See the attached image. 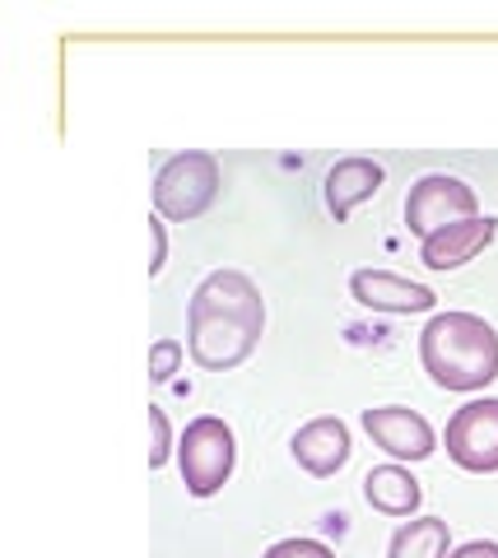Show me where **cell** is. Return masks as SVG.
<instances>
[{"label":"cell","mask_w":498,"mask_h":558,"mask_svg":"<svg viewBox=\"0 0 498 558\" xmlns=\"http://www.w3.org/2000/svg\"><path fill=\"white\" fill-rule=\"evenodd\" d=\"M219 196V159L205 149H186V154H173L159 178H154V209L159 219H196L205 209L215 205Z\"/></svg>","instance_id":"3"},{"label":"cell","mask_w":498,"mask_h":558,"mask_svg":"<svg viewBox=\"0 0 498 558\" xmlns=\"http://www.w3.org/2000/svg\"><path fill=\"white\" fill-rule=\"evenodd\" d=\"M266 558H336V554L326 549L321 539H303V535H294V539H280V545H270Z\"/></svg>","instance_id":"17"},{"label":"cell","mask_w":498,"mask_h":558,"mask_svg":"<svg viewBox=\"0 0 498 558\" xmlns=\"http://www.w3.org/2000/svg\"><path fill=\"white\" fill-rule=\"evenodd\" d=\"M149 238H154L149 275H159V270H163V260H168V233H163V219H159V215H154V219H149Z\"/></svg>","instance_id":"18"},{"label":"cell","mask_w":498,"mask_h":558,"mask_svg":"<svg viewBox=\"0 0 498 558\" xmlns=\"http://www.w3.org/2000/svg\"><path fill=\"white\" fill-rule=\"evenodd\" d=\"M186 312H219V317H238V322L266 326L262 289H256L243 270H215V275H205L201 284H196L192 307H186Z\"/></svg>","instance_id":"8"},{"label":"cell","mask_w":498,"mask_h":558,"mask_svg":"<svg viewBox=\"0 0 498 558\" xmlns=\"http://www.w3.org/2000/svg\"><path fill=\"white\" fill-rule=\"evenodd\" d=\"M448 558H498V545L494 539H466V545H457Z\"/></svg>","instance_id":"19"},{"label":"cell","mask_w":498,"mask_h":558,"mask_svg":"<svg viewBox=\"0 0 498 558\" xmlns=\"http://www.w3.org/2000/svg\"><path fill=\"white\" fill-rule=\"evenodd\" d=\"M448 457L475 475L498 470V396L466 400L448 418Z\"/></svg>","instance_id":"6"},{"label":"cell","mask_w":498,"mask_h":558,"mask_svg":"<svg viewBox=\"0 0 498 558\" xmlns=\"http://www.w3.org/2000/svg\"><path fill=\"white\" fill-rule=\"evenodd\" d=\"M149 428H154V447H149V465L159 470L168 461V451H173V428H168V414L159 405H149Z\"/></svg>","instance_id":"16"},{"label":"cell","mask_w":498,"mask_h":558,"mask_svg":"<svg viewBox=\"0 0 498 558\" xmlns=\"http://www.w3.org/2000/svg\"><path fill=\"white\" fill-rule=\"evenodd\" d=\"M294 461L307 470V475H336L340 465L350 461V428H345V418H336V414H321L313 418V424H303L294 433Z\"/></svg>","instance_id":"11"},{"label":"cell","mask_w":498,"mask_h":558,"mask_svg":"<svg viewBox=\"0 0 498 558\" xmlns=\"http://www.w3.org/2000/svg\"><path fill=\"white\" fill-rule=\"evenodd\" d=\"M350 293L373 312H428L438 303V293L428 284H415V279L391 275V270H354Z\"/></svg>","instance_id":"10"},{"label":"cell","mask_w":498,"mask_h":558,"mask_svg":"<svg viewBox=\"0 0 498 558\" xmlns=\"http://www.w3.org/2000/svg\"><path fill=\"white\" fill-rule=\"evenodd\" d=\"M420 363L442 391H485L498 377V330L475 312H434L420 330Z\"/></svg>","instance_id":"1"},{"label":"cell","mask_w":498,"mask_h":558,"mask_svg":"<svg viewBox=\"0 0 498 558\" xmlns=\"http://www.w3.org/2000/svg\"><path fill=\"white\" fill-rule=\"evenodd\" d=\"M186 322H192V330H186V344H192V359L201 363V368H238L256 340H262L266 326L256 322H238V317H219V312H186Z\"/></svg>","instance_id":"5"},{"label":"cell","mask_w":498,"mask_h":558,"mask_svg":"<svg viewBox=\"0 0 498 558\" xmlns=\"http://www.w3.org/2000/svg\"><path fill=\"white\" fill-rule=\"evenodd\" d=\"M377 186H382V163L350 154V159L331 163V172H326V209L336 219H350L354 205H364Z\"/></svg>","instance_id":"12"},{"label":"cell","mask_w":498,"mask_h":558,"mask_svg":"<svg viewBox=\"0 0 498 558\" xmlns=\"http://www.w3.org/2000/svg\"><path fill=\"white\" fill-rule=\"evenodd\" d=\"M364 498L387 517H415L424 502V488L405 465H377L364 475Z\"/></svg>","instance_id":"13"},{"label":"cell","mask_w":498,"mask_h":558,"mask_svg":"<svg viewBox=\"0 0 498 558\" xmlns=\"http://www.w3.org/2000/svg\"><path fill=\"white\" fill-rule=\"evenodd\" d=\"M178 363H182V340H159L149 349V377L154 381H168L178 373Z\"/></svg>","instance_id":"15"},{"label":"cell","mask_w":498,"mask_h":558,"mask_svg":"<svg viewBox=\"0 0 498 558\" xmlns=\"http://www.w3.org/2000/svg\"><path fill=\"white\" fill-rule=\"evenodd\" d=\"M475 215H479L475 186H466L461 178H448V172H428L405 196V223H410V233H420V242L428 233L448 229V223L475 219Z\"/></svg>","instance_id":"4"},{"label":"cell","mask_w":498,"mask_h":558,"mask_svg":"<svg viewBox=\"0 0 498 558\" xmlns=\"http://www.w3.org/2000/svg\"><path fill=\"white\" fill-rule=\"evenodd\" d=\"M233 461H238V442H233V428L215 414H201L182 428V442H178V465H182V484L192 498H210L229 484L233 475Z\"/></svg>","instance_id":"2"},{"label":"cell","mask_w":498,"mask_h":558,"mask_svg":"<svg viewBox=\"0 0 498 558\" xmlns=\"http://www.w3.org/2000/svg\"><path fill=\"white\" fill-rule=\"evenodd\" d=\"M364 433L382 451H391L397 461H424V457H434V447H438L434 424H428L420 410H405V405L364 410Z\"/></svg>","instance_id":"7"},{"label":"cell","mask_w":498,"mask_h":558,"mask_svg":"<svg viewBox=\"0 0 498 558\" xmlns=\"http://www.w3.org/2000/svg\"><path fill=\"white\" fill-rule=\"evenodd\" d=\"M494 233H498V219H489V215L448 223V229L428 233L420 242V260L428 270H457V266H466V260H475L479 252H485L494 242Z\"/></svg>","instance_id":"9"},{"label":"cell","mask_w":498,"mask_h":558,"mask_svg":"<svg viewBox=\"0 0 498 558\" xmlns=\"http://www.w3.org/2000/svg\"><path fill=\"white\" fill-rule=\"evenodd\" d=\"M387 558H448V521L442 517H415L391 535Z\"/></svg>","instance_id":"14"}]
</instances>
